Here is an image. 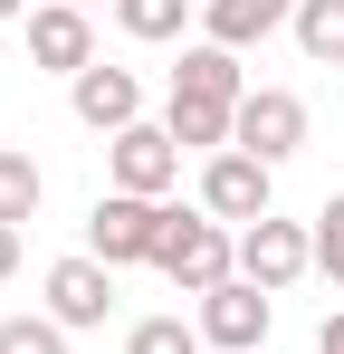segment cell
<instances>
[{
    "label": "cell",
    "mask_w": 344,
    "mask_h": 354,
    "mask_svg": "<svg viewBox=\"0 0 344 354\" xmlns=\"http://www.w3.org/2000/svg\"><path fill=\"white\" fill-rule=\"evenodd\" d=\"M172 211L182 201H144V192H96V211H86V259H106L115 278L124 268H153L172 239Z\"/></svg>",
    "instance_id": "obj_1"
},
{
    "label": "cell",
    "mask_w": 344,
    "mask_h": 354,
    "mask_svg": "<svg viewBox=\"0 0 344 354\" xmlns=\"http://www.w3.org/2000/svg\"><path fill=\"white\" fill-rule=\"evenodd\" d=\"M153 278H163V288H182V297L229 288V278H239V230H229V221H211L201 201H191V211H172V239H163V259H153Z\"/></svg>",
    "instance_id": "obj_2"
},
{
    "label": "cell",
    "mask_w": 344,
    "mask_h": 354,
    "mask_svg": "<svg viewBox=\"0 0 344 354\" xmlns=\"http://www.w3.org/2000/svg\"><path fill=\"white\" fill-rule=\"evenodd\" d=\"M306 268H316V221H278V211H268V221L239 230V278H249V288L287 297Z\"/></svg>",
    "instance_id": "obj_3"
},
{
    "label": "cell",
    "mask_w": 344,
    "mask_h": 354,
    "mask_svg": "<svg viewBox=\"0 0 344 354\" xmlns=\"http://www.w3.org/2000/svg\"><path fill=\"white\" fill-rule=\"evenodd\" d=\"M229 144L258 153V163L278 173L287 153H306V96H296V86H249V96H239V124H229Z\"/></svg>",
    "instance_id": "obj_4"
},
{
    "label": "cell",
    "mask_w": 344,
    "mask_h": 354,
    "mask_svg": "<svg viewBox=\"0 0 344 354\" xmlns=\"http://www.w3.org/2000/svg\"><path fill=\"white\" fill-rule=\"evenodd\" d=\"M201 211L229 221V230H249V221H268V211H278V173H268L258 153H239V144H229V153L201 163Z\"/></svg>",
    "instance_id": "obj_5"
},
{
    "label": "cell",
    "mask_w": 344,
    "mask_h": 354,
    "mask_svg": "<svg viewBox=\"0 0 344 354\" xmlns=\"http://www.w3.org/2000/svg\"><path fill=\"white\" fill-rule=\"evenodd\" d=\"M39 297H48V316L67 326V335H96V326L115 316V268H106V259H86V249H67V259H48Z\"/></svg>",
    "instance_id": "obj_6"
},
{
    "label": "cell",
    "mask_w": 344,
    "mask_h": 354,
    "mask_svg": "<svg viewBox=\"0 0 344 354\" xmlns=\"http://www.w3.org/2000/svg\"><path fill=\"white\" fill-rule=\"evenodd\" d=\"M172 182H182V144H172V124H124V134L106 144V192L172 201Z\"/></svg>",
    "instance_id": "obj_7"
},
{
    "label": "cell",
    "mask_w": 344,
    "mask_h": 354,
    "mask_svg": "<svg viewBox=\"0 0 344 354\" xmlns=\"http://www.w3.org/2000/svg\"><path fill=\"white\" fill-rule=\"evenodd\" d=\"M191 326H201V345H211V354H258V345H268V326H278V297L249 288V278H229V288L201 297Z\"/></svg>",
    "instance_id": "obj_8"
},
{
    "label": "cell",
    "mask_w": 344,
    "mask_h": 354,
    "mask_svg": "<svg viewBox=\"0 0 344 354\" xmlns=\"http://www.w3.org/2000/svg\"><path fill=\"white\" fill-rule=\"evenodd\" d=\"M29 67H39V77H86V67H96V10L39 0V10H29Z\"/></svg>",
    "instance_id": "obj_9"
},
{
    "label": "cell",
    "mask_w": 344,
    "mask_h": 354,
    "mask_svg": "<svg viewBox=\"0 0 344 354\" xmlns=\"http://www.w3.org/2000/svg\"><path fill=\"white\" fill-rule=\"evenodd\" d=\"M67 106H77V124H86V134H124V124H144V77H134V67H86V77H67Z\"/></svg>",
    "instance_id": "obj_10"
},
{
    "label": "cell",
    "mask_w": 344,
    "mask_h": 354,
    "mask_svg": "<svg viewBox=\"0 0 344 354\" xmlns=\"http://www.w3.org/2000/svg\"><path fill=\"white\" fill-rule=\"evenodd\" d=\"M172 96H191V106H239V96H249V67H239V48L191 39V48L172 58Z\"/></svg>",
    "instance_id": "obj_11"
},
{
    "label": "cell",
    "mask_w": 344,
    "mask_h": 354,
    "mask_svg": "<svg viewBox=\"0 0 344 354\" xmlns=\"http://www.w3.org/2000/svg\"><path fill=\"white\" fill-rule=\"evenodd\" d=\"M287 19H296V0H201V39L211 48H258V39H278Z\"/></svg>",
    "instance_id": "obj_12"
},
{
    "label": "cell",
    "mask_w": 344,
    "mask_h": 354,
    "mask_svg": "<svg viewBox=\"0 0 344 354\" xmlns=\"http://www.w3.org/2000/svg\"><path fill=\"white\" fill-rule=\"evenodd\" d=\"M115 29H124L134 48H172V39L191 29V0H115Z\"/></svg>",
    "instance_id": "obj_13"
},
{
    "label": "cell",
    "mask_w": 344,
    "mask_h": 354,
    "mask_svg": "<svg viewBox=\"0 0 344 354\" xmlns=\"http://www.w3.org/2000/svg\"><path fill=\"white\" fill-rule=\"evenodd\" d=\"M39 201H48V173L29 163V144H0V221L19 230V221H39Z\"/></svg>",
    "instance_id": "obj_14"
},
{
    "label": "cell",
    "mask_w": 344,
    "mask_h": 354,
    "mask_svg": "<svg viewBox=\"0 0 344 354\" xmlns=\"http://www.w3.org/2000/svg\"><path fill=\"white\" fill-rule=\"evenodd\" d=\"M296 48H306V67H344V0H296Z\"/></svg>",
    "instance_id": "obj_15"
},
{
    "label": "cell",
    "mask_w": 344,
    "mask_h": 354,
    "mask_svg": "<svg viewBox=\"0 0 344 354\" xmlns=\"http://www.w3.org/2000/svg\"><path fill=\"white\" fill-rule=\"evenodd\" d=\"M0 354H67V326H57L48 306L39 316H0Z\"/></svg>",
    "instance_id": "obj_16"
},
{
    "label": "cell",
    "mask_w": 344,
    "mask_h": 354,
    "mask_svg": "<svg viewBox=\"0 0 344 354\" xmlns=\"http://www.w3.org/2000/svg\"><path fill=\"white\" fill-rule=\"evenodd\" d=\"M124 354H201V326H191V316H144V326L124 335Z\"/></svg>",
    "instance_id": "obj_17"
},
{
    "label": "cell",
    "mask_w": 344,
    "mask_h": 354,
    "mask_svg": "<svg viewBox=\"0 0 344 354\" xmlns=\"http://www.w3.org/2000/svg\"><path fill=\"white\" fill-rule=\"evenodd\" d=\"M316 278L344 288V192H325V211H316Z\"/></svg>",
    "instance_id": "obj_18"
},
{
    "label": "cell",
    "mask_w": 344,
    "mask_h": 354,
    "mask_svg": "<svg viewBox=\"0 0 344 354\" xmlns=\"http://www.w3.org/2000/svg\"><path fill=\"white\" fill-rule=\"evenodd\" d=\"M10 278H19V230L0 221V288H10Z\"/></svg>",
    "instance_id": "obj_19"
},
{
    "label": "cell",
    "mask_w": 344,
    "mask_h": 354,
    "mask_svg": "<svg viewBox=\"0 0 344 354\" xmlns=\"http://www.w3.org/2000/svg\"><path fill=\"white\" fill-rule=\"evenodd\" d=\"M316 354H344V306L325 316V326H316Z\"/></svg>",
    "instance_id": "obj_20"
},
{
    "label": "cell",
    "mask_w": 344,
    "mask_h": 354,
    "mask_svg": "<svg viewBox=\"0 0 344 354\" xmlns=\"http://www.w3.org/2000/svg\"><path fill=\"white\" fill-rule=\"evenodd\" d=\"M10 19H29V0H0V29H10Z\"/></svg>",
    "instance_id": "obj_21"
},
{
    "label": "cell",
    "mask_w": 344,
    "mask_h": 354,
    "mask_svg": "<svg viewBox=\"0 0 344 354\" xmlns=\"http://www.w3.org/2000/svg\"><path fill=\"white\" fill-rule=\"evenodd\" d=\"M67 10H96V0H67Z\"/></svg>",
    "instance_id": "obj_22"
}]
</instances>
